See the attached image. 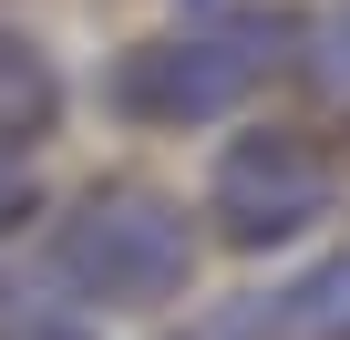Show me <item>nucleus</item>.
I'll return each mask as SVG.
<instances>
[{
    "label": "nucleus",
    "instance_id": "f257e3e1",
    "mask_svg": "<svg viewBox=\"0 0 350 340\" xmlns=\"http://www.w3.org/2000/svg\"><path fill=\"white\" fill-rule=\"evenodd\" d=\"M186 268H196L186 207L154 186H93L52 237V278L83 289L93 309H165L186 289Z\"/></svg>",
    "mask_w": 350,
    "mask_h": 340
},
{
    "label": "nucleus",
    "instance_id": "f03ea898",
    "mask_svg": "<svg viewBox=\"0 0 350 340\" xmlns=\"http://www.w3.org/2000/svg\"><path fill=\"white\" fill-rule=\"evenodd\" d=\"M268 52H278L268 11H237L227 31H165V42H144V52L113 62V103L134 124H217L227 103L258 93Z\"/></svg>",
    "mask_w": 350,
    "mask_h": 340
},
{
    "label": "nucleus",
    "instance_id": "7ed1b4c3",
    "mask_svg": "<svg viewBox=\"0 0 350 340\" xmlns=\"http://www.w3.org/2000/svg\"><path fill=\"white\" fill-rule=\"evenodd\" d=\"M319 207H329V165L299 134L258 124V134H237L217 155V227H227V248H288Z\"/></svg>",
    "mask_w": 350,
    "mask_h": 340
},
{
    "label": "nucleus",
    "instance_id": "20e7f679",
    "mask_svg": "<svg viewBox=\"0 0 350 340\" xmlns=\"http://www.w3.org/2000/svg\"><path fill=\"white\" fill-rule=\"evenodd\" d=\"M62 124V83H52V62L11 31V21H0V155H11V144H42Z\"/></svg>",
    "mask_w": 350,
    "mask_h": 340
},
{
    "label": "nucleus",
    "instance_id": "39448f33",
    "mask_svg": "<svg viewBox=\"0 0 350 340\" xmlns=\"http://www.w3.org/2000/svg\"><path fill=\"white\" fill-rule=\"evenodd\" d=\"M288 319H299L309 340H350V248H340L329 268H309V278L288 289Z\"/></svg>",
    "mask_w": 350,
    "mask_h": 340
},
{
    "label": "nucleus",
    "instance_id": "423d86ee",
    "mask_svg": "<svg viewBox=\"0 0 350 340\" xmlns=\"http://www.w3.org/2000/svg\"><path fill=\"white\" fill-rule=\"evenodd\" d=\"M165 340H247V309H206V319H186V330H165Z\"/></svg>",
    "mask_w": 350,
    "mask_h": 340
},
{
    "label": "nucleus",
    "instance_id": "0eeeda50",
    "mask_svg": "<svg viewBox=\"0 0 350 340\" xmlns=\"http://www.w3.org/2000/svg\"><path fill=\"white\" fill-rule=\"evenodd\" d=\"M21 217H31V186H21V165L0 155V227H21Z\"/></svg>",
    "mask_w": 350,
    "mask_h": 340
},
{
    "label": "nucleus",
    "instance_id": "6e6552de",
    "mask_svg": "<svg viewBox=\"0 0 350 340\" xmlns=\"http://www.w3.org/2000/svg\"><path fill=\"white\" fill-rule=\"evenodd\" d=\"M0 340H83L72 319H21V330H0Z\"/></svg>",
    "mask_w": 350,
    "mask_h": 340
}]
</instances>
